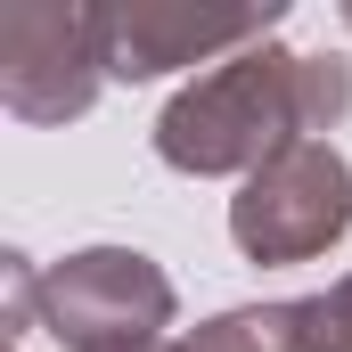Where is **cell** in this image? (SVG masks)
<instances>
[{
	"instance_id": "1",
	"label": "cell",
	"mask_w": 352,
	"mask_h": 352,
	"mask_svg": "<svg viewBox=\"0 0 352 352\" xmlns=\"http://www.w3.org/2000/svg\"><path fill=\"white\" fill-rule=\"evenodd\" d=\"M352 115V66L344 58H303V50H246L188 90L164 98L156 115V156L188 180L221 173H263L270 156H287L295 140H320Z\"/></svg>"
},
{
	"instance_id": "2",
	"label": "cell",
	"mask_w": 352,
	"mask_h": 352,
	"mask_svg": "<svg viewBox=\"0 0 352 352\" xmlns=\"http://www.w3.org/2000/svg\"><path fill=\"white\" fill-rule=\"evenodd\" d=\"M107 25L115 8H90V0H8L0 8V107L16 123L90 115L98 82H115Z\"/></svg>"
},
{
	"instance_id": "3",
	"label": "cell",
	"mask_w": 352,
	"mask_h": 352,
	"mask_svg": "<svg viewBox=\"0 0 352 352\" xmlns=\"http://www.w3.org/2000/svg\"><path fill=\"white\" fill-rule=\"evenodd\" d=\"M180 295L140 246H82L41 270V328L66 352H148L164 344Z\"/></svg>"
},
{
	"instance_id": "4",
	"label": "cell",
	"mask_w": 352,
	"mask_h": 352,
	"mask_svg": "<svg viewBox=\"0 0 352 352\" xmlns=\"http://www.w3.org/2000/svg\"><path fill=\"white\" fill-rule=\"evenodd\" d=\"M352 230V164L336 140H295L230 197V238L246 263H320Z\"/></svg>"
},
{
	"instance_id": "5",
	"label": "cell",
	"mask_w": 352,
	"mask_h": 352,
	"mask_svg": "<svg viewBox=\"0 0 352 352\" xmlns=\"http://www.w3.org/2000/svg\"><path fill=\"white\" fill-rule=\"evenodd\" d=\"M278 16L287 8H188V0H131V8H115V25H107V66H115V82H156V74H173V66H205V58H246V50H263L270 33H278Z\"/></svg>"
},
{
	"instance_id": "6",
	"label": "cell",
	"mask_w": 352,
	"mask_h": 352,
	"mask_svg": "<svg viewBox=\"0 0 352 352\" xmlns=\"http://www.w3.org/2000/svg\"><path fill=\"white\" fill-rule=\"evenodd\" d=\"M180 352H303V303H238V311L188 328Z\"/></svg>"
},
{
	"instance_id": "7",
	"label": "cell",
	"mask_w": 352,
	"mask_h": 352,
	"mask_svg": "<svg viewBox=\"0 0 352 352\" xmlns=\"http://www.w3.org/2000/svg\"><path fill=\"white\" fill-rule=\"evenodd\" d=\"M303 352H352V270L328 295H303Z\"/></svg>"
},
{
	"instance_id": "8",
	"label": "cell",
	"mask_w": 352,
	"mask_h": 352,
	"mask_svg": "<svg viewBox=\"0 0 352 352\" xmlns=\"http://www.w3.org/2000/svg\"><path fill=\"white\" fill-rule=\"evenodd\" d=\"M148 352H180V344H148Z\"/></svg>"
},
{
	"instance_id": "9",
	"label": "cell",
	"mask_w": 352,
	"mask_h": 352,
	"mask_svg": "<svg viewBox=\"0 0 352 352\" xmlns=\"http://www.w3.org/2000/svg\"><path fill=\"white\" fill-rule=\"evenodd\" d=\"M344 25H352V0H344Z\"/></svg>"
}]
</instances>
